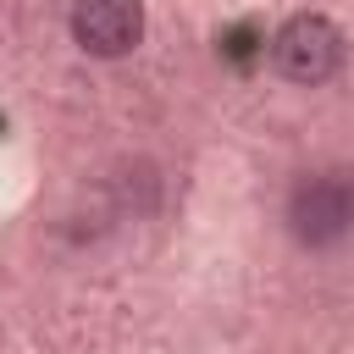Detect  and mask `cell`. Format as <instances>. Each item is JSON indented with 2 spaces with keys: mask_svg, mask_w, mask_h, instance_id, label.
Wrapping results in <instances>:
<instances>
[{
  "mask_svg": "<svg viewBox=\"0 0 354 354\" xmlns=\"http://www.w3.org/2000/svg\"><path fill=\"white\" fill-rule=\"evenodd\" d=\"M271 66H277L288 83L315 88V83L337 77V66H343V33H337L326 17H315V11L288 17V22L277 28V39H271Z\"/></svg>",
  "mask_w": 354,
  "mask_h": 354,
  "instance_id": "2",
  "label": "cell"
},
{
  "mask_svg": "<svg viewBox=\"0 0 354 354\" xmlns=\"http://www.w3.org/2000/svg\"><path fill=\"white\" fill-rule=\"evenodd\" d=\"M72 39L88 55H127L144 39V0H77L72 6Z\"/></svg>",
  "mask_w": 354,
  "mask_h": 354,
  "instance_id": "3",
  "label": "cell"
},
{
  "mask_svg": "<svg viewBox=\"0 0 354 354\" xmlns=\"http://www.w3.org/2000/svg\"><path fill=\"white\" fill-rule=\"evenodd\" d=\"M288 232L304 249H332L354 232V183L348 171H315L299 177L288 194Z\"/></svg>",
  "mask_w": 354,
  "mask_h": 354,
  "instance_id": "1",
  "label": "cell"
},
{
  "mask_svg": "<svg viewBox=\"0 0 354 354\" xmlns=\"http://www.w3.org/2000/svg\"><path fill=\"white\" fill-rule=\"evenodd\" d=\"M348 183H354V171H348Z\"/></svg>",
  "mask_w": 354,
  "mask_h": 354,
  "instance_id": "4",
  "label": "cell"
}]
</instances>
